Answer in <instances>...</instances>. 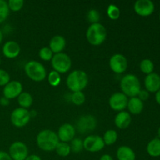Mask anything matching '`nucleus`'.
Segmentation results:
<instances>
[{"mask_svg": "<svg viewBox=\"0 0 160 160\" xmlns=\"http://www.w3.org/2000/svg\"><path fill=\"white\" fill-rule=\"evenodd\" d=\"M128 98L122 92H116L112 94L109 99V105L111 109L115 111L121 112L128 106Z\"/></svg>", "mask_w": 160, "mask_h": 160, "instance_id": "11", "label": "nucleus"}, {"mask_svg": "<svg viewBox=\"0 0 160 160\" xmlns=\"http://www.w3.org/2000/svg\"><path fill=\"white\" fill-rule=\"evenodd\" d=\"M70 149L71 152L74 153H79L84 149V144L83 141L80 138H73L70 142Z\"/></svg>", "mask_w": 160, "mask_h": 160, "instance_id": "31", "label": "nucleus"}, {"mask_svg": "<svg viewBox=\"0 0 160 160\" xmlns=\"http://www.w3.org/2000/svg\"><path fill=\"white\" fill-rule=\"evenodd\" d=\"M20 46L15 41H8L2 46V54L7 59H15L20 55Z\"/></svg>", "mask_w": 160, "mask_h": 160, "instance_id": "16", "label": "nucleus"}, {"mask_svg": "<svg viewBox=\"0 0 160 160\" xmlns=\"http://www.w3.org/2000/svg\"><path fill=\"white\" fill-rule=\"evenodd\" d=\"M17 102L20 107L28 109L32 105L33 98L30 93L27 92H23L17 97Z\"/></svg>", "mask_w": 160, "mask_h": 160, "instance_id": "23", "label": "nucleus"}, {"mask_svg": "<svg viewBox=\"0 0 160 160\" xmlns=\"http://www.w3.org/2000/svg\"><path fill=\"white\" fill-rule=\"evenodd\" d=\"M0 105L2 106H7L9 105V99L6 98V97L2 96L0 98Z\"/></svg>", "mask_w": 160, "mask_h": 160, "instance_id": "38", "label": "nucleus"}, {"mask_svg": "<svg viewBox=\"0 0 160 160\" xmlns=\"http://www.w3.org/2000/svg\"><path fill=\"white\" fill-rule=\"evenodd\" d=\"M39 57L41 58V59L44 61H49L52 60L53 56H54V53L52 52V50L50 49L48 47H43V48H41L39 50Z\"/></svg>", "mask_w": 160, "mask_h": 160, "instance_id": "32", "label": "nucleus"}, {"mask_svg": "<svg viewBox=\"0 0 160 160\" xmlns=\"http://www.w3.org/2000/svg\"><path fill=\"white\" fill-rule=\"evenodd\" d=\"M48 81L50 85L52 86V87H56V86L59 85L61 82L60 73L55 71V70H52V71L48 73Z\"/></svg>", "mask_w": 160, "mask_h": 160, "instance_id": "29", "label": "nucleus"}, {"mask_svg": "<svg viewBox=\"0 0 160 160\" xmlns=\"http://www.w3.org/2000/svg\"><path fill=\"white\" fill-rule=\"evenodd\" d=\"M31 114L28 109L19 107L14 109L10 115V121L16 128H23L31 120Z\"/></svg>", "mask_w": 160, "mask_h": 160, "instance_id": "7", "label": "nucleus"}, {"mask_svg": "<svg viewBox=\"0 0 160 160\" xmlns=\"http://www.w3.org/2000/svg\"><path fill=\"white\" fill-rule=\"evenodd\" d=\"M99 160H113V158L109 154H104L100 157Z\"/></svg>", "mask_w": 160, "mask_h": 160, "instance_id": "40", "label": "nucleus"}, {"mask_svg": "<svg viewBox=\"0 0 160 160\" xmlns=\"http://www.w3.org/2000/svg\"><path fill=\"white\" fill-rule=\"evenodd\" d=\"M141 82L138 78L132 73H129L122 78L120 81V89L122 93L128 97H137L141 88Z\"/></svg>", "mask_w": 160, "mask_h": 160, "instance_id": "3", "label": "nucleus"}, {"mask_svg": "<svg viewBox=\"0 0 160 160\" xmlns=\"http://www.w3.org/2000/svg\"><path fill=\"white\" fill-rule=\"evenodd\" d=\"M158 136H159V138L160 139V127L159 128V129H158Z\"/></svg>", "mask_w": 160, "mask_h": 160, "instance_id": "43", "label": "nucleus"}, {"mask_svg": "<svg viewBox=\"0 0 160 160\" xmlns=\"http://www.w3.org/2000/svg\"><path fill=\"white\" fill-rule=\"evenodd\" d=\"M88 84V77L85 71L75 70L67 78V88L73 92H82Z\"/></svg>", "mask_w": 160, "mask_h": 160, "instance_id": "2", "label": "nucleus"}, {"mask_svg": "<svg viewBox=\"0 0 160 160\" xmlns=\"http://www.w3.org/2000/svg\"><path fill=\"white\" fill-rule=\"evenodd\" d=\"M159 20H160V13H159Z\"/></svg>", "mask_w": 160, "mask_h": 160, "instance_id": "45", "label": "nucleus"}, {"mask_svg": "<svg viewBox=\"0 0 160 160\" xmlns=\"http://www.w3.org/2000/svg\"><path fill=\"white\" fill-rule=\"evenodd\" d=\"M0 160H12V158L9 155V153L6 152L0 151Z\"/></svg>", "mask_w": 160, "mask_h": 160, "instance_id": "37", "label": "nucleus"}, {"mask_svg": "<svg viewBox=\"0 0 160 160\" xmlns=\"http://www.w3.org/2000/svg\"><path fill=\"white\" fill-rule=\"evenodd\" d=\"M9 155L12 160H25L28 156V146L22 142H15L9 148Z\"/></svg>", "mask_w": 160, "mask_h": 160, "instance_id": "9", "label": "nucleus"}, {"mask_svg": "<svg viewBox=\"0 0 160 160\" xmlns=\"http://www.w3.org/2000/svg\"><path fill=\"white\" fill-rule=\"evenodd\" d=\"M2 40H3V34H2V32L1 30H0V44L2 43Z\"/></svg>", "mask_w": 160, "mask_h": 160, "instance_id": "42", "label": "nucleus"}, {"mask_svg": "<svg viewBox=\"0 0 160 160\" xmlns=\"http://www.w3.org/2000/svg\"><path fill=\"white\" fill-rule=\"evenodd\" d=\"M23 92V85L20 81H10L4 86L2 90L3 96L8 99L17 98Z\"/></svg>", "mask_w": 160, "mask_h": 160, "instance_id": "13", "label": "nucleus"}, {"mask_svg": "<svg viewBox=\"0 0 160 160\" xmlns=\"http://www.w3.org/2000/svg\"><path fill=\"white\" fill-rule=\"evenodd\" d=\"M7 4L9 11L11 10L12 12H17L23 8L24 2L23 0H9L7 2Z\"/></svg>", "mask_w": 160, "mask_h": 160, "instance_id": "33", "label": "nucleus"}, {"mask_svg": "<svg viewBox=\"0 0 160 160\" xmlns=\"http://www.w3.org/2000/svg\"><path fill=\"white\" fill-rule=\"evenodd\" d=\"M9 81H10V76L9 73L2 69H0V86L4 87Z\"/></svg>", "mask_w": 160, "mask_h": 160, "instance_id": "35", "label": "nucleus"}, {"mask_svg": "<svg viewBox=\"0 0 160 160\" xmlns=\"http://www.w3.org/2000/svg\"><path fill=\"white\" fill-rule=\"evenodd\" d=\"M84 148L89 152H98L105 147L104 141L99 135H89L83 141Z\"/></svg>", "mask_w": 160, "mask_h": 160, "instance_id": "8", "label": "nucleus"}, {"mask_svg": "<svg viewBox=\"0 0 160 160\" xmlns=\"http://www.w3.org/2000/svg\"><path fill=\"white\" fill-rule=\"evenodd\" d=\"M155 98H156V102H157L158 104H159L160 106V90H159L157 92H156Z\"/></svg>", "mask_w": 160, "mask_h": 160, "instance_id": "41", "label": "nucleus"}, {"mask_svg": "<svg viewBox=\"0 0 160 160\" xmlns=\"http://www.w3.org/2000/svg\"><path fill=\"white\" fill-rule=\"evenodd\" d=\"M139 67H140L141 71L147 75L153 73V70H154V63L149 59H145L141 61Z\"/></svg>", "mask_w": 160, "mask_h": 160, "instance_id": "26", "label": "nucleus"}, {"mask_svg": "<svg viewBox=\"0 0 160 160\" xmlns=\"http://www.w3.org/2000/svg\"><path fill=\"white\" fill-rule=\"evenodd\" d=\"M107 32L106 29L102 23H92L86 31V38L91 45L98 46L106 41Z\"/></svg>", "mask_w": 160, "mask_h": 160, "instance_id": "4", "label": "nucleus"}, {"mask_svg": "<svg viewBox=\"0 0 160 160\" xmlns=\"http://www.w3.org/2000/svg\"><path fill=\"white\" fill-rule=\"evenodd\" d=\"M128 59L123 55L114 54L109 59V67L115 73L120 74L124 73L128 69Z\"/></svg>", "mask_w": 160, "mask_h": 160, "instance_id": "10", "label": "nucleus"}, {"mask_svg": "<svg viewBox=\"0 0 160 160\" xmlns=\"http://www.w3.org/2000/svg\"><path fill=\"white\" fill-rule=\"evenodd\" d=\"M127 108L131 114L138 115L143 111L144 102L142 100L139 99L138 97H133V98L128 99Z\"/></svg>", "mask_w": 160, "mask_h": 160, "instance_id": "20", "label": "nucleus"}, {"mask_svg": "<svg viewBox=\"0 0 160 160\" xmlns=\"http://www.w3.org/2000/svg\"><path fill=\"white\" fill-rule=\"evenodd\" d=\"M36 142L40 149L44 152H52L56 149L59 140L57 134L52 130H42L38 134Z\"/></svg>", "mask_w": 160, "mask_h": 160, "instance_id": "1", "label": "nucleus"}, {"mask_svg": "<svg viewBox=\"0 0 160 160\" xmlns=\"http://www.w3.org/2000/svg\"><path fill=\"white\" fill-rule=\"evenodd\" d=\"M75 134H76V131L73 125L70 123H64L59 127L57 136L60 142L67 143L69 142H71L74 138Z\"/></svg>", "mask_w": 160, "mask_h": 160, "instance_id": "15", "label": "nucleus"}, {"mask_svg": "<svg viewBox=\"0 0 160 160\" xmlns=\"http://www.w3.org/2000/svg\"><path fill=\"white\" fill-rule=\"evenodd\" d=\"M25 160H42V158H41L39 156H38V155L32 154V155H28V156L26 158V159Z\"/></svg>", "mask_w": 160, "mask_h": 160, "instance_id": "39", "label": "nucleus"}, {"mask_svg": "<svg viewBox=\"0 0 160 160\" xmlns=\"http://www.w3.org/2000/svg\"><path fill=\"white\" fill-rule=\"evenodd\" d=\"M24 71L30 79L36 82L44 81L47 76L45 67L35 60H31L27 62L24 66Z\"/></svg>", "mask_w": 160, "mask_h": 160, "instance_id": "5", "label": "nucleus"}, {"mask_svg": "<svg viewBox=\"0 0 160 160\" xmlns=\"http://www.w3.org/2000/svg\"><path fill=\"white\" fill-rule=\"evenodd\" d=\"M51 63L53 70L59 73H65L71 68L72 61L68 55L64 52H60L53 56Z\"/></svg>", "mask_w": 160, "mask_h": 160, "instance_id": "6", "label": "nucleus"}, {"mask_svg": "<svg viewBox=\"0 0 160 160\" xmlns=\"http://www.w3.org/2000/svg\"><path fill=\"white\" fill-rule=\"evenodd\" d=\"M9 15V9L8 7L7 2L0 0V23H3Z\"/></svg>", "mask_w": 160, "mask_h": 160, "instance_id": "27", "label": "nucleus"}, {"mask_svg": "<svg viewBox=\"0 0 160 160\" xmlns=\"http://www.w3.org/2000/svg\"><path fill=\"white\" fill-rule=\"evenodd\" d=\"M55 150H56L58 156H61V157H67L71 152L70 145L67 142H59Z\"/></svg>", "mask_w": 160, "mask_h": 160, "instance_id": "25", "label": "nucleus"}, {"mask_svg": "<svg viewBox=\"0 0 160 160\" xmlns=\"http://www.w3.org/2000/svg\"><path fill=\"white\" fill-rule=\"evenodd\" d=\"M146 151L152 157L160 156V139L159 138L152 139L148 142L146 147Z\"/></svg>", "mask_w": 160, "mask_h": 160, "instance_id": "22", "label": "nucleus"}, {"mask_svg": "<svg viewBox=\"0 0 160 160\" xmlns=\"http://www.w3.org/2000/svg\"><path fill=\"white\" fill-rule=\"evenodd\" d=\"M72 102L76 106H81L84 103L86 100L85 95L83 93V92H73L70 98Z\"/></svg>", "mask_w": 160, "mask_h": 160, "instance_id": "28", "label": "nucleus"}, {"mask_svg": "<svg viewBox=\"0 0 160 160\" xmlns=\"http://www.w3.org/2000/svg\"><path fill=\"white\" fill-rule=\"evenodd\" d=\"M87 18L92 24V23H98L100 20V14L96 9H91L88 12Z\"/></svg>", "mask_w": 160, "mask_h": 160, "instance_id": "34", "label": "nucleus"}, {"mask_svg": "<svg viewBox=\"0 0 160 160\" xmlns=\"http://www.w3.org/2000/svg\"><path fill=\"white\" fill-rule=\"evenodd\" d=\"M97 121L95 117L92 115H84L78 119L77 122V128L79 132L88 133L95 130Z\"/></svg>", "mask_w": 160, "mask_h": 160, "instance_id": "12", "label": "nucleus"}, {"mask_svg": "<svg viewBox=\"0 0 160 160\" xmlns=\"http://www.w3.org/2000/svg\"><path fill=\"white\" fill-rule=\"evenodd\" d=\"M137 97L139 99L142 100V102L146 101V100H148V98H149V92L146 90H141Z\"/></svg>", "mask_w": 160, "mask_h": 160, "instance_id": "36", "label": "nucleus"}, {"mask_svg": "<svg viewBox=\"0 0 160 160\" xmlns=\"http://www.w3.org/2000/svg\"><path fill=\"white\" fill-rule=\"evenodd\" d=\"M107 15L112 20L119 19L120 16V10L118 6L114 4L109 5L107 8Z\"/></svg>", "mask_w": 160, "mask_h": 160, "instance_id": "30", "label": "nucleus"}, {"mask_svg": "<svg viewBox=\"0 0 160 160\" xmlns=\"http://www.w3.org/2000/svg\"><path fill=\"white\" fill-rule=\"evenodd\" d=\"M118 160H136V154L134 150L128 146H120L117 151Z\"/></svg>", "mask_w": 160, "mask_h": 160, "instance_id": "21", "label": "nucleus"}, {"mask_svg": "<svg viewBox=\"0 0 160 160\" xmlns=\"http://www.w3.org/2000/svg\"><path fill=\"white\" fill-rule=\"evenodd\" d=\"M145 87L148 92L156 93L160 90V76L156 73L146 75L145 78Z\"/></svg>", "mask_w": 160, "mask_h": 160, "instance_id": "17", "label": "nucleus"}, {"mask_svg": "<svg viewBox=\"0 0 160 160\" xmlns=\"http://www.w3.org/2000/svg\"><path fill=\"white\" fill-rule=\"evenodd\" d=\"M118 138V134L115 130H108L103 135V141H104L105 145H112L116 143Z\"/></svg>", "mask_w": 160, "mask_h": 160, "instance_id": "24", "label": "nucleus"}, {"mask_svg": "<svg viewBox=\"0 0 160 160\" xmlns=\"http://www.w3.org/2000/svg\"><path fill=\"white\" fill-rule=\"evenodd\" d=\"M66 45H67V42L64 37L61 35H55L50 40L48 48L52 50L53 53L57 54L63 51Z\"/></svg>", "mask_w": 160, "mask_h": 160, "instance_id": "18", "label": "nucleus"}, {"mask_svg": "<svg viewBox=\"0 0 160 160\" xmlns=\"http://www.w3.org/2000/svg\"><path fill=\"white\" fill-rule=\"evenodd\" d=\"M1 62H2V59H1V57H0V65H1Z\"/></svg>", "mask_w": 160, "mask_h": 160, "instance_id": "44", "label": "nucleus"}, {"mask_svg": "<svg viewBox=\"0 0 160 160\" xmlns=\"http://www.w3.org/2000/svg\"><path fill=\"white\" fill-rule=\"evenodd\" d=\"M134 12L141 17H148L155 11V5L151 0H138L134 5Z\"/></svg>", "mask_w": 160, "mask_h": 160, "instance_id": "14", "label": "nucleus"}, {"mask_svg": "<svg viewBox=\"0 0 160 160\" xmlns=\"http://www.w3.org/2000/svg\"><path fill=\"white\" fill-rule=\"evenodd\" d=\"M114 123L117 128L120 129H125L128 128L131 123V114L126 111H121L116 115Z\"/></svg>", "mask_w": 160, "mask_h": 160, "instance_id": "19", "label": "nucleus"}]
</instances>
